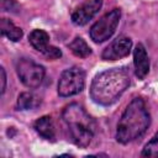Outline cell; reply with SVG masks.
<instances>
[{"label": "cell", "mask_w": 158, "mask_h": 158, "mask_svg": "<svg viewBox=\"0 0 158 158\" xmlns=\"http://www.w3.org/2000/svg\"><path fill=\"white\" fill-rule=\"evenodd\" d=\"M130 85V74L125 68L106 69L95 75L90 85V98L101 106L116 102Z\"/></svg>", "instance_id": "cell-1"}, {"label": "cell", "mask_w": 158, "mask_h": 158, "mask_svg": "<svg viewBox=\"0 0 158 158\" xmlns=\"http://www.w3.org/2000/svg\"><path fill=\"white\" fill-rule=\"evenodd\" d=\"M151 123V115L142 98H135L125 109L116 130L117 142L126 144L139 138Z\"/></svg>", "instance_id": "cell-2"}, {"label": "cell", "mask_w": 158, "mask_h": 158, "mask_svg": "<svg viewBox=\"0 0 158 158\" xmlns=\"http://www.w3.org/2000/svg\"><path fill=\"white\" fill-rule=\"evenodd\" d=\"M62 117L69 130L73 142L79 147H88L93 141L96 130L94 118L77 102L67 105L62 112Z\"/></svg>", "instance_id": "cell-3"}, {"label": "cell", "mask_w": 158, "mask_h": 158, "mask_svg": "<svg viewBox=\"0 0 158 158\" xmlns=\"http://www.w3.org/2000/svg\"><path fill=\"white\" fill-rule=\"evenodd\" d=\"M85 85V72L79 67H72L62 72L58 81L59 96L67 98L79 94Z\"/></svg>", "instance_id": "cell-4"}, {"label": "cell", "mask_w": 158, "mask_h": 158, "mask_svg": "<svg viewBox=\"0 0 158 158\" xmlns=\"http://www.w3.org/2000/svg\"><path fill=\"white\" fill-rule=\"evenodd\" d=\"M121 19V10L112 9L107 14H105L100 20H98L90 28V37L95 43H101L109 40L114 32Z\"/></svg>", "instance_id": "cell-5"}, {"label": "cell", "mask_w": 158, "mask_h": 158, "mask_svg": "<svg viewBox=\"0 0 158 158\" xmlns=\"http://www.w3.org/2000/svg\"><path fill=\"white\" fill-rule=\"evenodd\" d=\"M16 72L21 83L30 89L38 88L46 74L44 68L30 58H20L16 62Z\"/></svg>", "instance_id": "cell-6"}, {"label": "cell", "mask_w": 158, "mask_h": 158, "mask_svg": "<svg viewBox=\"0 0 158 158\" xmlns=\"http://www.w3.org/2000/svg\"><path fill=\"white\" fill-rule=\"evenodd\" d=\"M132 48V40L127 36H120L114 40L102 52L101 57L105 60H116L130 54Z\"/></svg>", "instance_id": "cell-7"}, {"label": "cell", "mask_w": 158, "mask_h": 158, "mask_svg": "<svg viewBox=\"0 0 158 158\" xmlns=\"http://www.w3.org/2000/svg\"><path fill=\"white\" fill-rule=\"evenodd\" d=\"M102 0H88L81 4L73 14H72V22L77 26L86 25L101 9Z\"/></svg>", "instance_id": "cell-8"}, {"label": "cell", "mask_w": 158, "mask_h": 158, "mask_svg": "<svg viewBox=\"0 0 158 158\" xmlns=\"http://www.w3.org/2000/svg\"><path fill=\"white\" fill-rule=\"evenodd\" d=\"M133 64L135 73L138 79H144L149 72V59L146 48L142 43H138L133 51Z\"/></svg>", "instance_id": "cell-9"}, {"label": "cell", "mask_w": 158, "mask_h": 158, "mask_svg": "<svg viewBox=\"0 0 158 158\" xmlns=\"http://www.w3.org/2000/svg\"><path fill=\"white\" fill-rule=\"evenodd\" d=\"M33 128L36 130V132L48 139V141H53L56 138V131H54V125H53V121H52V117L46 115V116H42L40 117L38 120L35 121L33 123Z\"/></svg>", "instance_id": "cell-10"}, {"label": "cell", "mask_w": 158, "mask_h": 158, "mask_svg": "<svg viewBox=\"0 0 158 158\" xmlns=\"http://www.w3.org/2000/svg\"><path fill=\"white\" fill-rule=\"evenodd\" d=\"M28 41L32 44V47L35 49H37L38 52H41V53H44L48 49V47L51 46L49 44V36H48V33L46 31L38 30V28H36V30L30 32Z\"/></svg>", "instance_id": "cell-11"}, {"label": "cell", "mask_w": 158, "mask_h": 158, "mask_svg": "<svg viewBox=\"0 0 158 158\" xmlns=\"http://www.w3.org/2000/svg\"><path fill=\"white\" fill-rule=\"evenodd\" d=\"M0 31H1V35L7 37L10 41L12 42H17L22 38V30L17 26L14 25V22L9 19H1L0 21Z\"/></svg>", "instance_id": "cell-12"}, {"label": "cell", "mask_w": 158, "mask_h": 158, "mask_svg": "<svg viewBox=\"0 0 158 158\" xmlns=\"http://www.w3.org/2000/svg\"><path fill=\"white\" fill-rule=\"evenodd\" d=\"M41 104V99L33 93L25 91L21 93L17 98V109L19 110H32Z\"/></svg>", "instance_id": "cell-13"}, {"label": "cell", "mask_w": 158, "mask_h": 158, "mask_svg": "<svg viewBox=\"0 0 158 158\" xmlns=\"http://www.w3.org/2000/svg\"><path fill=\"white\" fill-rule=\"evenodd\" d=\"M68 48L72 51V53L79 58H86L91 54V48L88 46V43L81 37H75L69 44Z\"/></svg>", "instance_id": "cell-14"}, {"label": "cell", "mask_w": 158, "mask_h": 158, "mask_svg": "<svg viewBox=\"0 0 158 158\" xmlns=\"http://www.w3.org/2000/svg\"><path fill=\"white\" fill-rule=\"evenodd\" d=\"M141 156L142 157H158V132L144 146Z\"/></svg>", "instance_id": "cell-15"}, {"label": "cell", "mask_w": 158, "mask_h": 158, "mask_svg": "<svg viewBox=\"0 0 158 158\" xmlns=\"http://www.w3.org/2000/svg\"><path fill=\"white\" fill-rule=\"evenodd\" d=\"M43 54H44V57L48 58V59H57V58H60V57H62L60 49L57 48V47H54V46H49L48 49H47Z\"/></svg>", "instance_id": "cell-16"}, {"label": "cell", "mask_w": 158, "mask_h": 158, "mask_svg": "<svg viewBox=\"0 0 158 158\" xmlns=\"http://www.w3.org/2000/svg\"><path fill=\"white\" fill-rule=\"evenodd\" d=\"M0 73H1V94H4L6 89V73L2 67L0 68Z\"/></svg>", "instance_id": "cell-17"}]
</instances>
